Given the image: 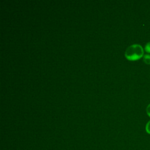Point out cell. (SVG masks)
I'll use <instances>...</instances> for the list:
<instances>
[{
  "instance_id": "obj_1",
  "label": "cell",
  "mask_w": 150,
  "mask_h": 150,
  "mask_svg": "<svg viewBox=\"0 0 150 150\" xmlns=\"http://www.w3.org/2000/svg\"><path fill=\"white\" fill-rule=\"evenodd\" d=\"M144 55V49L139 44H133L127 47L125 57L129 60L135 61L141 59Z\"/></svg>"
},
{
  "instance_id": "obj_2",
  "label": "cell",
  "mask_w": 150,
  "mask_h": 150,
  "mask_svg": "<svg viewBox=\"0 0 150 150\" xmlns=\"http://www.w3.org/2000/svg\"><path fill=\"white\" fill-rule=\"evenodd\" d=\"M143 61L145 64H150V54H145L143 56Z\"/></svg>"
},
{
  "instance_id": "obj_3",
  "label": "cell",
  "mask_w": 150,
  "mask_h": 150,
  "mask_svg": "<svg viewBox=\"0 0 150 150\" xmlns=\"http://www.w3.org/2000/svg\"><path fill=\"white\" fill-rule=\"evenodd\" d=\"M145 130H146V132L150 134V121H149L146 124V126H145Z\"/></svg>"
},
{
  "instance_id": "obj_4",
  "label": "cell",
  "mask_w": 150,
  "mask_h": 150,
  "mask_svg": "<svg viewBox=\"0 0 150 150\" xmlns=\"http://www.w3.org/2000/svg\"><path fill=\"white\" fill-rule=\"evenodd\" d=\"M145 50L147 53H150V42H148L145 46Z\"/></svg>"
},
{
  "instance_id": "obj_5",
  "label": "cell",
  "mask_w": 150,
  "mask_h": 150,
  "mask_svg": "<svg viewBox=\"0 0 150 150\" xmlns=\"http://www.w3.org/2000/svg\"><path fill=\"white\" fill-rule=\"evenodd\" d=\"M146 111L147 114L150 117V104L147 106L146 109Z\"/></svg>"
}]
</instances>
